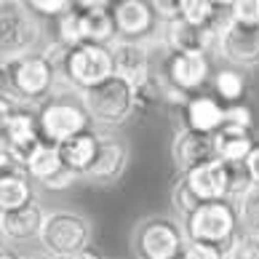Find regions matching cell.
<instances>
[{"instance_id": "cell-1", "label": "cell", "mask_w": 259, "mask_h": 259, "mask_svg": "<svg viewBox=\"0 0 259 259\" xmlns=\"http://www.w3.org/2000/svg\"><path fill=\"white\" fill-rule=\"evenodd\" d=\"M37 118H40L43 139L51 142V145H62V142L94 128L80 94L72 91L64 80H59L56 91L37 107Z\"/></svg>"}, {"instance_id": "cell-2", "label": "cell", "mask_w": 259, "mask_h": 259, "mask_svg": "<svg viewBox=\"0 0 259 259\" xmlns=\"http://www.w3.org/2000/svg\"><path fill=\"white\" fill-rule=\"evenodd\" d=\"M187 241L208 243L222 248L230 254V248L235 246L241 230V219H238V208L233 200H214V203H200L185 222H182Z\"/></svg>"}, {"instance_id": "cell-3", "label": "cell", "mask_w": 259, "mask_h": 259, "mask_svg": "<svg viewBox=\"0 0 259 259\" xmlns=\"http://www.w3.org/2000/svg\"><path fill=\"white\" fill-rule=\"evenodd\" d=\"M91 238L94 225L89 217H83L80 211L56 208L46 214L37 243L43 246L46 256L51 259H75L91 246Z\"/></svg>"}, {"instance_id": "cell-4", "label": "cell", "mask_w": 259, "mask_h": 259, "mask_svg": "<svg viewBox=\"0 0 259 259\" xmlns=\"http://www.w3.org/2000/svg\"><path fill=\"white\" fill-rule=\"evenodd\" d=\"M8 75H11L14 99L27 107H40L59 85V72L56 67L46 59L43 51L24 54L16 59H8Z\"/></svg>"}, {"instance_id": "cell-5", "label": "cell", "mask_w": 259, "mask_h": 259, "mask_svg": "<svg viewBox=\"0 0 259 259\" xmlns=\"http://www.w3.org/2000/svg\"><path fill=\"white\" fill-rule=\"evenodd\" d=\"M85 110L91 115L94 128L102 134H110L112 128L128 123L134 118V85L128 80L112 75L104 83L94 85L91 91L80 94Z\"/></svg>"}, {"instance_id": "cell-6", "label": "cell", "mask_w": 259, "mask_h": 259, "mask_svg": "<svg viewBox=\"0 0 259 259\" xmlns=\"http://www.w3.org/2000/svg\"><path fill=\"white\" fill-rule=\"evenodd\" d=\"M187 235L174 217H145L131 233V251L137 259H182Z\"/></svg>"}, {"instance_id": "cell-7", "label": "cell", "mask_w": 259, "mask_h": 259, "mask_svg": "<svg viewBox=\"0 0 259 259\" xmlns=\"http://www.w3.org/2000/svg\"><path fill=\"white\" fill-rule=\"evenodd\" d=\"M43 40V24L27 3L0 0V59H16L35 54Z\"/></svg>"}, {"instance_id": "cell-8", "label": "cell", "mask_w": 259, "mask_h": 259, "mask_svg": "<svg viewBox=\"0 0 259 259\" xmlns=\"http://www.w3.org/2000/svg\"><path fill=\"white\" fill-rule=\"evenodd\" d=\"M158 49H160V59L152 64V75L163 85H171V89H177L185 97L200 94V89L214 75L208 54H177V51H166L160 43Z\"/></svg>"}, {"instance_id": "cell-9", "label": "cell", "mask_w": 259, "mask_h": 259, "mask_svg": "<svg viewBox=\"0 0 259 259\" xmlns=\"http://www.w3.org/2000/svg\"><path fill=\"white\" fill-rule=\"evenodd\" d=\"M115 75V64H112V49L110 46H94V43H83L67 51V59L62 64L59 78L70 85L72 91L85 94L94 85L104 83L107 78Z\"/></svg>"}, {"instance_id": "cell-10", "label": "cell", "mask_w": 259, "mask_h": 259, "mask_svg": "<svg viewBox=\"0 0 259 259\" xmlns=\"http://www.w3.org/2000/svg\"><path fill=\"white\" fill-rule=\"evenodd\" d=\"M43 142V131H40V118H37V107H27L19 104L16 112L11 115L8 126L0 139V150H6L16 166L24 168V160L30 158V152Z\"/></svg>"}, {"instance_id": "cell-11", "label": "cell", "mask_w": 259, "mask_h": 259, "mask_svg": "<svg viewBox=\"0 0 259 259\" xmlns=\"http://www.w3.org/2000/svg\"><path fill=\"white\" fill-rule=\"evenodd\" d=\"M112 19L118 27V40L131 43H152L160 35V22L152 3L145 0H118L112 3Z\"/></svg>"}, {"instance_id": "cell-12", "label": "cell", "mask_w": 259, "mask_h": 259, "mask_svg": "<svg viewBox=\"0 0 259 259\" xmlns=\"http://www.w3.org/2000/svg\"><path fill=\"white\" fill-rule=\"evenodd\" d=\"M217 54L238 70H254L259 67V24L230 22L217 40Z\"/></svg>"}, {"instance_id": "cell-13", "label": "cell", "mask_w": 259, "mask_h": 259, "mask_svg": "<svg viewBox=\"0 0 259 259\" xmlns=\"http://www.w3.org/2000/svg\"><path fill=\"white\" fill-rule=\"evenodd\" d=\"M128 158H131V150L126 139L115 137V134H102L97 158H94L91 168L85 171L83 179L99 187H110L115 182H120V177L126 174Z\"/></svg>"}, {"instance_id": "cell-14", "label": "cell", "mask_w": 259, "mask_h": 259, "mask_svg": "<svg viewBox=\"0 0 259 259\" xmlns=\"http://www.w3.org/2000/svg\"><path fill=\"white\" fill-rule=\"evenodd\" d=\"M112 64L115 75L131 85H139L152 78V64H155V54H152V43H131V40H115L112 46Z\"/></svg>"}, {"instance_id": "cell-15", "label": "cell", "mask_w": 259, "mask_h": 259, "mask_svg": "<svg viewBox=\"0 0 259 259\" xmlns=\"http://www.w3.org/2000/svg\"><path fill=\"white\" fill-rule=\"evenodd\" d=\"M171 160H174V168L182 174H190L193 168L203 166V163L217 160L214 152V137L208 134H198L190 128H179L171 139Z\"/></svg>"}, {"instance_id": "cell-16", "label": "cell", "mask_w": 259, "mask_h": 259, "mask_svg": "<svg viewBox=\"0 0 259 259\" xmlns=\"http://www.w3.org/2000/svg\"><path fill=\"white\" fill-rule=\"evenodd\" d=\"M217 40L219 35L211 30H200L187 22H171L160 27L158 43L166 51H177V54H211L217 51Z\"/></svg>"}, {"instance_id": "cell-17", "label": "cell", "mask_w": 259, "mask_h": 259, "mask_svg": "<svg viewBox=\"0 0 259 259\" xmlns=\"http://www.w3.org/2000/svg\"><path fill=\"white\" fill-rule=\"evenodd\" d=\"M75 11L80 14L83 43L112 46L118 40V27L112 19V3H94V0H75Z\"/></svg>"}, {"instance_id": "cell-18", "label": "cell", "mask_w": 259, "mask_h": 259, "mask_svg": "<svg viewBox=\"0 0 259 259\" xmlns=\"http://www.w3.org/2000/svg\"><path fill=\"white\" fill-rule=\"evenodd\" d=\"M225 110L227 107L217 97H211V94H195V97H190L185 102V107L179 110L182 128L214 137V134L225 126Z\"/></svg>"}, {"instance_id": "cell-19", "label": "cell", "mask_w": 259, "mask_h": 259, "mask_svg": "<svg viewBox=\"0 0 259 259\" xmlns=\"http://www.w3.org/2000/svg\"><path fill=\"white\" fill-rule=\"evenodd\" d=\"M46 214L49 211H43L40 200H32V203H27L24 208H16V211H6V214H0V233L11 243L37 241L43 222H46Z\"/></svg>"}, {"instance_id": "cell-20", "label": "cell", "mask_w": 259, "mask_h": 259, "mask_svg": "<svg viewBox=\"0 0 259 259\" xmlns=\"http://www.w3.org/2000/svg\"><path fill=\"white\" fill-rule=\"evenodd\" d=\"M190 190L195 193L200 203H214V200H230L227 198V163L211 160L203 166L193 168L190 174H182Z\"/></svg>"}, {"instance_id": "cell-21", "label": "cell", "mask_w": 259, "mask_h": 259, "mask_svg": "<svg viewBox=\"0 0 259 259\" xmlns=\"http://www.w3.org/2000/svg\"><path fill=\"white\" fill-rule=\"evenodd\" d=\"M32 200H37L35 198V182L30 179V174L22 166L11 163V166L0 168V214L24 208Z\"/></svg>"}, {"instance_id": "cell-22", "label": "cell", "mask_w": 259, "mask_h": 259, "mask_svg": "<svg viewBox=\"0 0 259 259\" xmlns=\"http://www.w3.org/2000/svg\"><path fill=\"white\" fill-rule=\"evenodd\" d=\"M99 139H102V131L91 128V131H83V134H78V137L62 142V145H59V155H62L64 168H70L72 174H78L83 179L85 171L91 168L94 158H97Z\"/></svg>"}, {"instance_id": "cell-23", "label": "cell", "mask_w": 259, "mask_h": 259, "mask_svg": "<svg viewBox=\"0 0 259 259\" xmlns=\"http://www.w3.org/2000/svg\"><path fill=\"white\" fill-rule=\"evenodd\" d=\"M254 145H256L254 131L241 128V126H230V123H225V126L214 134L217 160H225V163H246V158L251 155Z\"/></svg>"}, {"instance_id": "cell-24", "label": "cell", "mask_w": 259, "mask_h": 259, "mask_svg": "<svg viewBox=\"0 0 259 259\" xmlns=\"http://www.w3.org/2000/svg\"><path fill=\"white\" fill-rule=\"evenodd\" d=\"M62 168H64V163H62V155H59V145H51V142H46V139L30 152V158L24 160V171L30 174V179L35 185H40V187L49 179H54Z\"/></svg>"}, {"instance_id": "cell-25", "label": "cell", "mask_w": 259, "mask_h": 259, "mask_svg": "<svg viewBox=\"0 0 259 259\" xmlns=\"http://www.w3.org/2000/svg\"><path fill=\"white\" fill-rule=\"evenodd\" d=\"M211 85H214V97L225 104V107H233V104H243L246 97V75L238 67H219L211 75Z\"/></svg>"}, {"instance_id": "cell-26", "label": "cell", "mask_w": 259, "mask_h": 259, "mask_svg": "<svg viewBox=\"0 0 259 259\" xmlns=\"http://www.w3.org/2000/svg\"><path fill=\"white\" fill-rule=\"evenodd\" d=\"M54 40L67 46V49H75V46H83V27H80V14L75 11V3L67 14H62L59 19H54Z\"/></svg>"}, {"instance_id": "cell-27", "label": "cell", "mask_w": 259, "mask_h": 259, "mask_svg": "<svg viewBox=\"0 0 259 259\" xmlns=\"http://www.w3.org/2000/svg\"><path fill=\"white\" fill-rule=\"evenodd\" d=\"M163 102V85L152 75L150 80L134 85V115H150L158 110V104Z\"/></svg>"}, {"instance_id": "cell-28", "label": "cell", "mask_w": 259, "mask_h": 259, "mask_svg": "<svg viewBox=\"0 0 259 259\" xmlns=\"http://www.w3.org/2000/svg\"><path fill=\"white\" fill-rule=\"evenodd\" d=\"M238 219H241V230L248 235H259V185H254L248 193L235 200Z\"/></svg>"}, {"instance_id": "cell-29", "label": "cell", "mask_w": 259, "mask_h": 259, "mask_svg": "<svg viewBox=\"0 0 259 259\" xmlns=\"http://www.w3.org/2000/svg\"><path fill=\"white\" fill-rule=\"evenodd\" d=\"M171 206H174L179 222H185V219L193 214L195 208H200V200L195 198V193L190 190V185L185 182V177H179L174 182V187H171Z\"/></svg>"}, {"instance_id": "cell-30", "label": "cell", "mask_w": 259, "mask_h": 259, "mask_svg": "<svg viewBox=\"0 0 259 259\" xmlns=\"http://www.w3.org/2000/svg\"><path fill=\"white\" fill-rule=\"evenodd\" d=\"M27 8L35 14V16H46V19H59L62 14H67L72 8V0H30Z\"/></svg>"}, {"instance_id": "cell-31", "label": "cell", "mask_w": 259, "mask_h": 259, "mask_svg": "<svg viewBox=\"0 0 259 259\" xmlns=\"http://www.w3.org/2000/svg\"><path fill=\"white\" fill-rule=\"evenodd\" d=\"M227 259H259V235H248L241 233L235 246L230 248Z\"/></svg>"}, {"instance_id": "cell-32", "label": "cell", "mask_w": 259, "mask_h": 259, "mask_svg": "<svg viewBox=\"0 0 259 259\" xmlns=\"http://www.w3.org/2000/svg\"><path fill=\"white\" fill-rule=\"evenodd\" d=\"M182 259H227V254L217 246L208 243H198V241H187L185 251H182Z\"/></svg>"}, {"instance_id": "cell-33", "label": "cell", "mask_w": 259, "mask_h": 259, "mask_svg": "<svg viewBox=\"0 0 259 259\" xmlns=\"http://www.w3.org/2000/svg\"><path fill=\"white\" fill-rule=\"evenodd\" d=\"M152 11H155L160 27L179 22L182 19V0H152Z\"/></svg>"}, {"instance_id": "cell-34", "label": "cell", "mask_w": 259, "mask_h": 259, "mask_svg": "<svg viewBox=\"0 0 259 259\" xmlns=\"http://www.w3.org/2000/svg\"><path fill=\"white\" fill-rule=\"evenodd\" d=\"M233 19L241 24H259V0H235Z\"/></svg>"}, {"instance_id": "cell-35", "label": "cell", "mask_w": 259, "mask_h": 259, "mask_svg": "<svg viewBox=\"0 0 259 259\" xmlns=\"http://www.w3.org/2000/svg\"><path fill=\"white\" fill-rule=\"evenodd\" d=\"M225 123H230V126H241V128H254V115L251 110L246 107V104H233V107L225 110Z\"/></svg>"}, {"instance_id": "cell-36", "label": "cell", "mask_w": 259, "mask_h": 259, "mask_svg": "<svg viewBox=\"0 0 259 259\" xmlns=\"http://www.w3.org/2000/svg\"><path fill=\"white\" fill-rule=\"evenodd\" d=\"M16 107H19V102H14V99H8V97L0 94V139H3V131L8 126V120H11V115L16 112Z\"/></svg>"}, {"instance_id": "cell-37", "label": "cell", "mask_w": 259, "mask_h": 259, "mask_svg": "<svg viewBox=\"0 0 259 259\" xmlns=\"http://www.w3.org/2000/svg\"><path fill=\"white\" fill-rule=\"evenodd\" d=\"M0 94L8 99H14V89H11V75H8V64L0 59ZM16 102V99H14Z\"/></svg>"}, {"instance_id": "cell-38", "label": "cell", "mask_w": 259, "mask_h": 259, "mask_svg": "<svg viewBox=\"0 0 259 259\" xmlns=\"http://www.w3.org/2000/svg\"><path fill=\"white\" fill-rule=\"evenodd\" d=\"M246 168H248V174H251L254 185H259V139H256V145L251 150V155L246 158Z\"/></svg>"}, {"instance_id": "cell-39", "label": "cell", "mask_w": 259, "mask_h": 259, "mask_svg": "<svg viewBox=\"0 0 259 259\" xmlns=\"http://www.w3.org/2000/svg\"><path fill=\"white\" fill-rule=\"evenodd\" d=\"M11 155H8V152L6 150H0V168H6V166H11Z\"/></svg>"}, {"instance_id": "cell-40", "label": "cell", "mask_w": 259, "mask_h": 259, "mask_svg": "<svg viewBox=\"0 0 259 259\" xmlns=\"http://www.w3.org/2000/svg\"><path fill=\"white\" fill-rule=\"evenodd\" d=\"M0 259H19V254H16V251H11V248L6 246V248H0Z\"/></svg>"}, {"instance_id": "cell-41", "label": "cell", "mask_w": 259, "mask_h": 259, "mask_svg": "<svg viewBox=\"0 0 259 259\" xmlns=\"http://www.w3.org/2000/svg\"><path fill=\"white\" fill-rule=\"evenodd\" d=\"M19 259H46V256H37V254H19Z\"/></svg>"}, {"instance_id": "cell-42", "label": "cell", "mask_w": 259, "mask_h": 259, "mask_svg": "<svg viewBox=\"0 0 259 259\" xmlns=\"http://www.w3.org/2000/svg\"><path fill=\"white\" fill-rule=\"evenodd\" d=\"M0 248H6V238H3V233H0Z\"/></svg>"}, {"instance_id": "cell-43", "label": "cell", "mask_w": 259, "mask_h": 259, "mask_svg": "<svg viewBox=\"0 0 259 259\" xmlns=\"http://www.w3.org/2000/svg\"><path fill=\"white\" fill-rule=\"evenodd\" d=\"M75 259H78V256H75Z\"/></svg>"}]
</instances>
